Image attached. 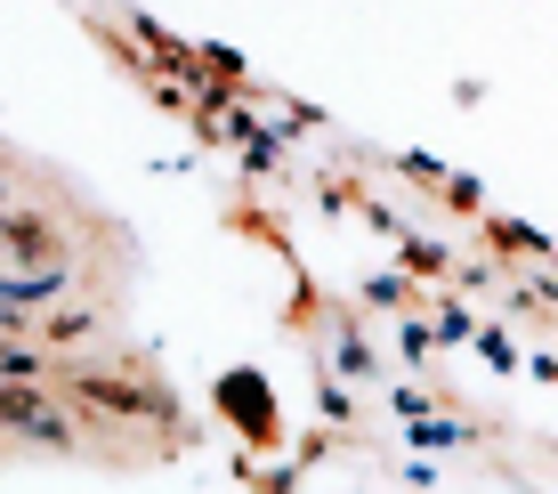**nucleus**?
<instances>
[{"mask_svg": "<svg viewBox=\"0 0 558 494\" xmlns=\"http://www.w3.org/2000/svg\"><path fill=\"white\" fill-rule=\"evenodd\" d=\"M0 430H25V438H41V446H65L73 438V422L57 406H41L33 389H0Z\"/></svg>", "mask_w": 558, "mask_h": 494, "instance_id": "nucleus-1", "label": "nucleus"}, {"mask_svg": "<svg viewBox=\"0 0 558 494\" xmlns=\"http://www.w3.org/2000/svg\"><path fill=\"white\" fill-rule=\"evenodd\" d=\"M65 292V268H25V276H0V300L9 309H49Z\"/></svg>", "mask_w": 558, "mask_h": 494, "instance_id": "nucleus-2", "label": "nucleus"}, {"mask_svg": "<svg viewBox=\"0 0 558 494\" xmlns=\"http://www.w3.org/2000/svg\"><path fill=\"white\" fill-rule=\"evenodd\" d=\"M41 365H49V357H33V349H16V340H0V382H41Z\"/></svg>", "mask_w": 558, "mask_h": 494, "instance_id": "nucleus-3", "label": "nucleus"}, {"mask_svg": "<svg viewBox=\"0 0 558 494\" xmlns=\"http://www.w3.org/2000/svg\"><path fill=\"white\" fill-rule=\"evenodd\" d=\"M0 212H9V179H0Z\"/></svg>", "mask_w": 558, "mask_h": 494, "instance_id": "nucleus-4", "label": "nucleus"}]
</instances>
